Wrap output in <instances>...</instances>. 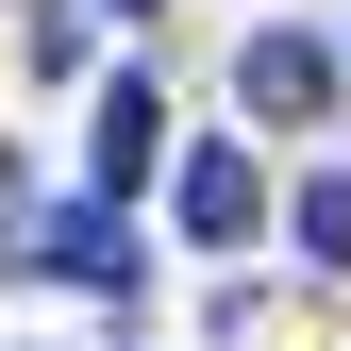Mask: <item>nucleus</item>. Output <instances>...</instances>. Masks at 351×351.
I'll use <instances>...</instances> for the list:
<instances>
[{
    "label": "nucleus",
    "instance_id": "f03ea898",
    "mask_svg": "<svg viewBox=\"0 0 351 351\" xmlns=\"http://www.w3.org/2000/svg\"><path fill=\"white\" fill-rule=\"evenodd\" d=\"M251 117H285V134H301V117H335V51H318V34H251Z\"/></svg>",
    "mask_w": 351,
    "mask_h": 351
},
{
    "label": "nucleus",
    "instance_id": "20e7f679",
    "mask_svg": "<svg viewBox=\"0 0 351 351\" xmlns=\"http://www.w3.org/2000/svg\"><path fill=\"white\" fill-rule=\"evenodd\" d=\"M251 217H268V184H251V151H184V234H201V251H234Z\"/></svg>",
    "mask_w": 351,
    "mask_h": 351
},
{
    "label": "nucleus",
    "instance_id": "7ed1b4c3",
    "mask_svg": "<svg viewBox=\"0 0 351 351\" xmlns=\"http://www.w3.org/2000/svg\"><path fill=\"white\" fill-rule=\"evenodd\" d=\"M84 167H101V201H134L151 167H167V101H151V84H101V134H84Z\"/></svg>",
    "mask_w": 351,
    "mask_h": 351
},
{
    "label": "nucleus",
    "instance_id": "39448f33",
    "mask_svg": "<svg viewBox=\"0 0 351 351\" xmlns=\"http://www.w3.org/2000/svg\"><path fill=\"white\" fill-rule=\"evenodd\" d=\"M301 251H318V268H351V167H335V184H301Z\"/></svg>",
    "mask_w": 351,
    "mask_h": 351
},
{
    "label": "nucleus",
    "instance_id": "423d86ee",
    "mask_svg": "<svg viewBox=\"0 0 351 351\" xmlns=\"http://www.w3.org/2000/svg\"><path fill=\"white\" fill-rule=\"evenodd\" d=\"M117 17H151V0H117Z\"/></svg>",
    "mask_w": 351,
    "mask_h": 351
},
{
    "label": "nucleus",
    "instance_id": "f257e3e1",
    "mask_svg": "<svg viewBox=\"0 0 351 351\" xmlns=\"http://www.w3.org/2000/svg\"><path fill=\"white\" fill-rule=\"evenodd\" d=\"M17 268L34 285H134V234H117V201H67V217H34V234H17Z\"/></svg>",
    "mask_w": 351,
    "mask_h": 351
}]
</instances>
